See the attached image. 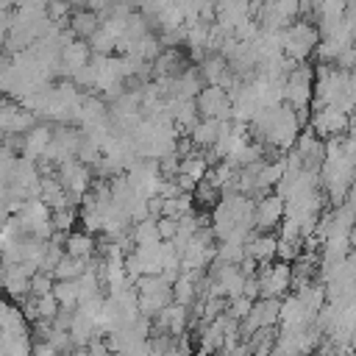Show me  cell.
I'll list each match as a JSON object with an SVG mask.
<instances>
[{"label": "cell", "instance_id": "obj_18", "mask_svg": "<svg viewBox=\"0 0 356 356\" xmlns=\"http://www.w3.org/2000/svg\"><path fill=\"white\" fill-rule=\"evenodd\" d=\"M131 236H134V245H156V242H164L161 234H159V217H145L139 222L131 225Z\"/></svg>", "mask_w": 356, "mask_h": 356}, {"label": "cell", "instance_id": "obj_8", "mask_svg": "<svg viewBox=\"0 0 356 356\" xmlns=\"http://www.w3.org/2000/svg\"><path fill=\"white\" fill-rule=\"evenodd\" d=\"M281 300L284 298H259L250 309V314L242 320V337L248 339L259 328H275L281 325Z\"/></svg>", "mask_w": 356, "mask_h": 356}, {"label": "cell", "instance_id": "obj_16", "mask_svg": "<svg viewBox=\"0 0 356 356\" xmlns=\"http://www.w3.org/2000/svg\"><path fill=\"white\" fill-rule=\"evenodd\" d=\"M64 248H67L70 256H78V259H95V256H97L95 234H89L86 228H81V231H70Z\"/></svg>", "mask_w": 356, "mask_h": 356}, {"label": "cell", "instance_id": "obj_12", "mask_svg": "<svg viewBox=\"0 0 356 356\" xmlns=\"http://www.w3.org/2000/svg\"><path fill=\"white\" fill-rule=\"evenodd\" d=\"M245 248H248V256L259 261V267L270 264V261L278 259V234H273V231H253Z\"/></svg>", "mask_w": 356, "mask_h": 356}, {"label": "cell", "instance_id": "obj_17", "mask_svg": "<svg viewBox=\"0 0 356 356\" xmlns=\"http://www.w3.org/2000/svg\"><path fill=\"white\" fill-rule=\"evenodd\" d=\"M0 356H33V334H3Z\"/></svg>", "mask_w": 356, "mask_h": 356}, {"label": "cell", "instance_id": "obj_2", "mask_svg": "<svg viewBox=\"0 0 356 356\" xmlns=\"http://www.w3.org/2000/svg\"><path fill=\"white\" fill-rule=\"evenodd\" d=\"M314 75L317 70H312V64H295L286 78H284V100L298 108V111H309L314 103Z\"/></svg>", "mask_w": 356, "mask_h": 356}, {"label": "cell", "instance_id": "obj_11", "mask_svg": "<svg viewBox=\"0 0 356 356\" xmlns=\"http://www.w3.org/2000/svg\"><path fill=\"white\" fill-rule=\"evenodd\" d=\"M92 44L86 42V39H72L70 44H64V50H61V58H58V72L61 75H70V78H75L89 61H92Z\"/></svg>", "mask_w": 356, "mask_h": 356}, {"label": "cell", "instance_id": "obj_22", "mask_svg": "<svg viewBox=\"0 0 356 356\" xmlns=\"http://www.w3.org/2000/svg\"><path fill=\"white\" fill-rule=\"evenodd\" d=\"M253 303H256V300H253V298H248V295H239V298H231V300H228V309H225V314L242 323V320H245V317L250 314V309H253Z\"/></svg>", "mask_w": 356, "mask_h": 356}, {"label": "cell", "instance_id": "obj_4", "mask_svg": "<svg viewBox=\"0 0 356 356\" xmlns=\"http://www.w3.org/2000/svg\"><path fill=\"white\" fill-rule=\"evenodd\" d=\"M197 111L206 120H234V97L220 83H206L197 92Z\"/></svg>", "mask_w": 356, "mask_h": 356}, {"label": "cell", "instance_id": "obj_15", "mask_svg": "<svg viewBox=\"0 0 356 356\" xmlns=\"http://www.w3.org/2000/svg\"><path fill=\"white\" fill-rule=\"evenodd\" d=\"M100 25H103V19H100V14L92 11V8L75 11V14L70 17V22H67V28L75 33V39H92V36L100 31Z\"/></svg>", "mask_w": 356, "mask_h": 356}, {"label": "cell", "instance_id": "obj_10", "mask_svg": "<svg viewBox=\"0 0 356 356\" xmlns=\"http://www.w3.org/2000/svg\"><path fill=\"white\" fill-rule=\"evenodd\" d=\"M286 220V200L275 195H264L256 200V231H275Z\"/></svg>", "mask_w": 356, "mask_h": 356}, {"label": "cell", "instance_id": "obj_1", "mask_svg": "<svg viewBox=\"0 0 356 356\" xmlns=\"http://www.w3.org/2000/svg\"><path fill=\"white\" fill-rule=\"evenodd\" d=\"M320 28L312 19H295L281 31V42H284V53L286 58H292L295 64H303L306 58H312V53H317L320 44Z\"/></svg>", "mask_w": 356, "mask_h": 356}, {"label": "cell", "instance_id": "obj_24", "mask_svg": "<svg viewBox=\"0 0 356 356\" xmlns=\"http://www.w3.org/2000/svg\"><path fill=\"white\" fill-rule=\"evenodd\" d=\"M33 356H61L50 339H33Z\"/></svg>", "mask_w": 356, "mask_h": 356}, {"label": "cell", "instance_id": "obj_9", "mask_svg": "<svg viewBox=\"0 0 356 356\" xmlns=\"http://www.w3.org/2000/svg\"><path fill=\"white\" fill-rule=\"evenodd\" d=\"M36 122H39V120H36V114H33L31 108H25L17 97H8V95H6L3 111H0V128H3L6 136H22V134H28Z\"/></svg>", "mask_w": 356, "mask_h": 356}, {"label": "cell", "instance_id": "obj_7", "mask_svg": "<svg viewBox=\"0 0 356 356\" xmlns=\"http://www.w3.org/2000/svg\"><path fill=\"white\" fill-rule=\"evenodd\" d=\"M289 153L300 161V167L320 172V170H323V164H325L328 142H325L323 136H317L312 128H306V131H300V136H298V142H295V147H292Z\"/></svg>", "mask_w": 356, "mask_h": 356}, {"label": "cell", "instance_id": "obj_21", "mask_svg": "<svg viewBox=\"0 0 356 356\" xmlns=\"http://www.w3.org/2000/svg\"><path fill=\"white\" fill-rule=\"evenodd\" d=\"M53 286H56V275L53 273H47V270H39V273H33V278H31V295H50L53 292Z\"/></svg>", "mask_w": 356, "mask_h": 356}, {"label": "cell", "instance_id": "obj_13", "mask_svg": "<svg viewBox=\"0 0 356 356\" xmlns=\"http://www.w3.org/2000/svg\"><path fill=\"white\" fill-rule=\"evenodd\" d=\"M53 134H56L53 125L36 122V125L22 136V153H19V156H28V159H36V161H39V159L47 153V147H50V142H53Z\"/></svg>", "mask_w": 356, "mask_h": 356}, {"label": "cell", "instance_id": "obj_3", "mask_svg": "<svg viewBox=\"0 0 356 356\" xmlns=\"http://www.w3.org/2000/svg\"><path fill=\"white\" fill-rule=\"evenodd\" d=\"M353 125V117L339 108V106H320V108H312V120H309V128L323 136V139H334V136H345Z\"/></svg>", "mask_w": 356, "mask_h": 356}, {"label": "cell", "instance_id": "obj_6", "mask_svg": "<svg viewBox=\"0 0 356 356\" xmlns=\"http://www.w3.org/2000/svg\"><path fill=\"white\" fill-rule=\"evenodd\" d=\"M56 175H58V181L64 184V189L70 192V197H72L75 203H81V197H83V195L92 189V184H95L92 167H89L86 161H81V159H70V161L58 164Z\"/></svg>", "mask_w": 356, "mask_h": 356}, {"label": "cell", "instance_id": "obj_20", "mask_svg": "<svg viewBox=\"0 0 356 356\" xmlns=\"http://www.w3.org/2000/svg\"><path fill=\"white\" fill-rule=\"evenodd\" d=\"M75 222H78V211H75L72 203L70 206H61V209H53V225H56V231L70 234Z\"/></svg>", "mask_w": 356, "mask_h": 356}, {"label": "cell", "instance_id": "obj_19", "mask_svg": "<svg viewBox=\"0 0 356 356\" xmlns=\"http://www.w3.org/2000/svg\"><path fill=\"white\" fill-rule=\"evenodd\" d=\"M53 295L58 298V303L64 309H78L81 306V286H78V281H56Z\"/></svg>", "mask_w": 356, "mask_h": 356}, {"label": "cell", "instance_id": "obj_14", "mask_svg": "<svg viewBox=\"0 0 356 356\" xmlns=\"http://www.w3.org/2000/svg\"><path fill=\"white\" fill-rule=\"evenodd\" d=\"M225 122H228V120H206V117H200L197 125L189 131V136H192V142H195L200 150H209V147H214L217 139L222 136Z\"/></svg>", "mask_w": 356, "mask_h": 356}, {"label": "cell", "instance_id": "obj_5", "mask_svg": "<svg viewBox=\"0 0 356 356\" xmlns=\"http://www.w3.org/2000/svg\"><path fill=\"white\" fill-rule=\"evenodd\" d=\"M256 278H259L261 298H284L292 289V264L281 261V259L270 261V264H261Z\"/></svg>", "mask_w": 356, "mask_h": 356}, {"label": "cell", "instance_id": "obj_23", "mask_svg": "<svg viewBox=\"0 0 356 356\" xmlns=\"http://www.w3.org/2000/svg\"><path fill=\"white\" fill-rule=\"evenodd\" d=\"M178 228H181V217H159V234L164 242H172L178 236Z\"/></svg>", "mask_w": 356, "mask_h": 356}]
</instances>
